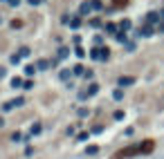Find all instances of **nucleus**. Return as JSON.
<instances>
[{"mask_svg": "<svg viewBox=\"0 0 164 159\" xmlns=\"http://www.w3.org/2000/svg\"><path fill=\"white\" fill-rule=\"evenodd\" d=\"M108 56H110V49L108 47H94V49H90V58H94V61H108Z\"/></svg>", "mask_w": 164, "mask_h": 159, "instance_id": "nucleus-1", "label": "nucleus"}, {"mask_svg": "<svg viewBox=\"0 0 164 159\" xmlns=\"http://www.w3.org/2000/svg\"><path fill=\"white\" fill-rule=\"evenodd\" d=\"M22 103H25V99H14V101H7V103L2 105V110H5V112H9V110H14V108H20Z\"/></svg>", "mask_w": 164, "mask_h": 159, "instance_id": "nucleus-2", "label": "nucleus"}, {"mask_svg": "<svg viewBox=\"0 0 164 159\" xmlns=\"http://www.w3.org/2000/svg\"><path fill=\"white\" fill-rule=\"evenodd\" d=\"M162 20V16L157 14V11H149V14H146V22H149V25H155V22H160Z\"/></svg>", "mask_w": 164, "mask_h": 159, "instance_id": "nucleus-3", "label": "nucleus"}, {"mask_svg": "<svg viewBox=\"0 0 164 159\" xmlns=\"http://www.w3.org/2000/svg\"><path fill=\"white\" fill-rule=\"evenodd\" d=\"M97 92H99V85L97 83H90L88 85V92H83L81 96H92V94H97Z\"/></svg>", "mask_w": 164, "mask_h": 159, "instance_id": "nucleus-4", "label": "nucleus"}, {"mask_svg": "<svg viewBox=\"0 0 164 159\" xmlns=\"http://www.w3.org/2000/svg\"><path fill=\"white\" fill-rule=\"evenodd\" d=\"M137 36H153V27H149V25L142 27V29L137 31Z\"/></svg>", "mask_w": 164, "mask_h": 159, "instance_id": "nucleus-5", "label": "nucleus"}, {"mask_svg": "<svg viewBox=\"0 0 164 159\" xmlns=\"http://www.w3.org/2000/svg\"><path fill=\"white\" fill-rule=\"evenodd\" d=\"M133 83H135L133 76H121L119 78V88H124V85H133Z\"/></svg>", "mask_w": 164, "mask_h": 159, "instance_id": "nucleus-6", "label": "nucleus"}, {"mask_svg": "<svg viewBox=\"0 0 164 159\" xmlns=\"http://www.w3.org/2000/svg\"><path fill=\"white\" fill-rule=\"evenodd\" d=\"M90 9H92V2H81V16H86V14H90Z\"/></svg>", "mask_w": 164, "mask_h": 159, "instance_id": "nucleus-7", "label": "nucleus"}, {"mask_svg": "<svg viewBox=\"0 0 164 159\" xmlns=\"http://www.w3.org/2000/svg\"><path fill=\"white\" fill-rule=\"evenodd\" d=\"M72 74H77V76H86V67H83V65H74V67H72Z\"/></svg>", "mask_w": 164, "mask_h": 159, "instance_id": "nucleus-8", "label": "nucleus"}, {"mask_svg": "<svg viewBox=\"0 0 164 159\" xmlns=\"http://www.w3.org/2000/svg\"><path fill=\"white\" fill-rule=\"evenodd\" d=\"M106 31H108V34H115V36H117V34H119V27L112 25V22H108V25H106Z\"/></svg>", "mask_w": 164, "mask_h": 159, "instance_id": "nucleus-9", "label": "nucleus"}, {"mask_svg": "<svg viewBox=\"0 0 164 159\" xmlns=\"http://www.w3.org/2000/svg\"><path fill=\"white\" fill-rule=\"evenodd\" d=\"M50 65H52V63H50V61H45V58H43V61H38V63H36V70H47Z\"/></svg>", "mask_w": 164, "mask_h": 159, "instance_id": "nucleus-10", "label": "nucleus"}, {"mask_svg": "<svg viewBox=\"0 0 164 159\" xmlns=\"http://www.w3.org/2000/svg\"><path fill=\"white\" fill-rule=\"evenodd\" d=\"M41 130H43V126H41V123H32V130H29V134L34 137V134H38Z\"/></svg>", "mask_w": 164, "mask_h": 159, "instance_id": "nucleus-11", "label": "nucleus"}, {"mask_svg": "<svg viewBox=\"0 0 164 159\" xmlns=\"http://www.w3.org/2000/svg\"><path fill=\"white\" fill-rule=\"evenodd\" d=\"M112 99H115V101H121V99H124V90H121V88H117L115 92H112Z\"/></svg>", "mask_w": 164, "mask_h": 159, "instance_id": "nucleus-12", "label": "nucleus"}, {"mask_svg": "<svg viewBox=\"0 0 164 159\" xmlns=\"http://www.w3.org/2000/svg\"><path fill=\"white\" fill-rule=\"evenodd\" d=\"M131 29V20H121L119 22V31H128Z\"/></svg>", "mask_w": 164, "mask_h": 159, "instance_id": "nucleus-13", "label": "nucleus"}, {"mask_svg": "<svg viewBox=\"0 0 164 159\" xmlns=\"http://www.w3.org/2000/svg\"><path fill=\"white\" fill-rule=\"evenodd\" d=\"M20 85H25V83H22V78H18V76L11 78V88H20Z\"/></svg>", "mask_w": 164, "mask_h": 159, "instance_id": "nucleus-14", "label": "nucleus"}, {"mask_svg": "<svg viewBox=\"0 0 164 159\" xmlns=\"http://www.w3.org/2000/svg\"><path fill=\"white\" fill-rule=\"evenodd\" d=\"M79 25H81V18H79V16H74V18L70 20V27H72V29H77Z\"/></svg>", "mask_w": 164, "mask_h": 159, "instance_id": "nucleus-15", "label": "nucleus"}, {"mask_svg": "<svg viewBox=\"0 0 164 159\" xmlns=\"http://www.w3.org/2000/svg\"><path fill=\"white\" fill-rule=\"evenodd\" d=\"M32 52H29V47H20L18 49V56H20V58H25V56H29Z\"/></svg>", "mask_w": 164, "mask_h": 159, "instance_id": "nucleus-16", "label": "nucleus"}, {"mask_svg": "<svg viewBox=\"0 0 164 159\" xmlns=\"http://www.w3.org/2000/svg\"><path fill=\"white\" fill-rule=\"evenodd\" d=\"M92 2V9H104V2L101 0H90Z\"/></svg>", "mask_w": 164, "mask_h": 159, "instance_id": "nucleus-17", "label": "nucleus"}, {"mask_svg": "<svg viewBox=\"0 0 164 159\" xmlns=\"http://www.w3.org/2000/svg\"><path fill=\"white\" fill-rule=\"evenodd\" d=\"M67 54H70V49H67V47H61L59 49V58H65Z\"/></svg>", "mask_w": 164, "mask_h": 159, "instance_id": "nucleus-18", "label": "nucleus"}, {"mask_svg": "<svg viewBox=\"0 0 164 159\" xmlns=\"http://www.w3.org/2000/svg\"><path fill=\"white\" fill-rule=\"evenodd\" d=\"M11 141H16V144L22 141V134H20V132H14V134H11Z\"/></svg>", "mask_w": 164, "mask_h": 159, "instance_id": "nucleus-19", "label": "nucleus"}, {"mask_svg": "<svg viewBox=\"0 0 164 159\" xmlns=\"http://www.w3.org/2000/svg\"><path fill=\"white\" fill-rule=\"evenodd\" d=\"M117 41H119V43H126V31H119V34H117Z\"/></svg>", "mask_w": 164, "mask_h": 159, "instance_id": "nucleus-20", "label": "nucleus"}, {"mask_svg": "<svg viewBox=\"0 0 164 159\" xmlns=\"http://www.w3.org/2000/svg\"><path fill=\"white\" fill-rule=\"evenodd\" d=\"M70 74H72L70 70H63V72H61V78H63V81H67V78H70Z\"/></svg>", "mask_w": 164, "mask_h": 159, "instance_id": "nucleus-21", "label": "nucleus"}, {"mask_svg": "<svg viewBox=\"0 0 164 159\" xmlns=\"http://www.w3.org/2000/svg\"><path fill=\"white\" fill-rule=\"evenodd\" d=\"M34 70H36L34 65H27V67H25V74H34Z\"/></svg>", "mask_w": 164, "mask_h": 159, "instance_id": "nucleus-22", "label": "nucleus"}, {"mask_svg": "<svg viewBox=\"0 0 164 159\" xmlns=\"http://www.w3.org/2000/svg\"><path fill=\"white\" fill-rule=\"evenodd\" d=\"M90 25H92V27H99L101 20H99V18H92V20H90Z\"/></svg>", "mask_w": 164, "mask_h": 159, "instance_id": "nucleus-23", "label": "nucleus"}, {"mask_svg": "<svg viewBox=\"0 0 164 159\" xmlns=\"http://www.w3.org/2000/svg\"><path fill=\"white\" fill-rule=\"evenodd\" d=\"M88 155H97V146H90V148H88Z\"/></svg>", "mask_w": 164, "mask_h": 159, "instance_id": "nucleus-24", "label": "nucleus"}, {"mask_svg": "<svg viewBox=\"0 0 164 159\" xmlns=\"http://www.w3.org/2000/svg\"><path fill=\"white\" fill-rule=\"evenodd\" d=\"M74 52H77V56H81V58H83V56H86V52H83V49H81V47H77V49H74Z\"/></svg>", "mask_w": 164, "mask_h": 159, "instance_id": "nucleus-25", "label": "nucleus"}, {"mask_svg": "<svg viewBox=\"0 0 164 159\" xmlns=\"http://www.w3.org/2000/svg\"><path fill=\"white\" fill-rule=\"evenodd\" d=\"M115 119H117V121H119V119H124V112H121V110H117V112H115Z\"/></svg>", "mask_w": 164, "mask_h": 159, "instance_id": "nucleus-26", "label": "nucleus"}, {"mask_svg": "<svg viewBox=\"0 0 164 159\" xmlns=\"http://www.w3.org/2000/svg\"><path fill=\"white\" fill-rule=\"evenodd\" d=\"M27 2H29V5H32V7H36V5H41V2H43V0H27Z\"/></svg>", "mask_w": 164, "mask_h": 159, "instance_id": "nucleus-27", "label": "nucleus"}, {"mask_svg": "<svg viewBox=\"0 0 164 159\" xmlns=\"http://www.w3.org/2000/svg\"><path fill=\"white\" fill-rule=\"evenodd\" d=\"M18 2H20V0H9V5H11V7H18Z\"/></svg>", "mask_w": 164, "mask_h": 159, "instance_id": "nucleus-28", "label": "nucleus"}, {"mask_svg": "<svg viewBox=\"0 0 164 159\" xmlns=\"http://www.w3.org/2000/svg\"><path fill=\"white\" fill-rule=\"evenodd\" d=\"M115 5H126V0H115Z\"/></svg>", "mask_w": 164, "mask_h": 159, "instance_id": "nucleus-29", "label": "nucleus"}, {"mask_svg": "<svg viewBox=\"0 0 164 159\" xmlns=\"http://www.w3.org/2000/svg\"><path fill=\"white\" fill-rule=\"evenodd\" d=\"M5 76V70H2V67H0V78H2Z\"/></svg>", "mask_w": 164, "mask_h": 159, "instance_id": "nucleus-30", "label": "nucleus"}, {"mask_svg": "<svg viewBox=\"0 0 164 159\" xmlns=\"http://www.w3.org/2000/svg\"><path fill=\"white\" fill-rule=\"evenodd\" d=\"M2 126H5V121H2V119H0V128H2Z\"/></svg>", "mask_w": 164, "mask_h": 159, "instance_id": "nucleus-31", "label": "nucleus"}]
</instances>
